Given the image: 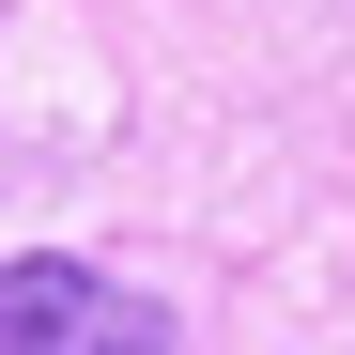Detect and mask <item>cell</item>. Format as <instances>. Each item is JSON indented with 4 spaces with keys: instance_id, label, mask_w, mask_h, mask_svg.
<instances>
[{
    "instance_id": "cell-1",
    "label": "cell",
    "mask_w": 355,
    "mask_h": 355,
    "mask_svg": "<svg viewBox=\"0 0 355 355\" xmlns=\"http://www.w3.org/2000/svg\"><path fill=\"white\" fill-rule=\"evenodd\" d=\"M0 355H170V309L31 248V263H0Z\"/></svg>"
}]
</instances>
